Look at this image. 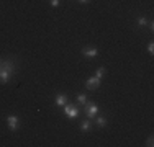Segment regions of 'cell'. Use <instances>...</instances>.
Wrapping results in <instances>:
<instances>
[{"mask_svg": "<svg viewBox=\"0 0 154 147\" xmlns=\"http://www.w3.org/2000/svg\"><path fill=\"white\" fill-rule=\"evenodd\" d=\"M80 3H84V5H85V3H89V0H79Z\"/></svg>", "mask_w": 154, "mask_h": 147, "instance_id": "cell-16", "label": "cell"}, {"mask_svg": "<svg viewBox=\"0 0 154 147\" xmlns=\"http://www.w3.org/2000/svg\"><path fill=\"white\" fill-rule=\"evenodd\" d=\"M85 87H87V90H95V88H98L100 87V79H97V77H89L87 79V82H85Z\"/></svg>", "mask_w": 154, "mask_h": 147, "instance_id": "cell-4", "label": "cell"}, {"mask_svg": "<svg viewBox=\"0 0 154 147\" xmlns=\"http://www.w3.org/2000/svg\"><path fill=\"white\" fill-rule=\"evenodd\" d=\"M49 5H51V7H57V5H59V0H51Z\"/></svg>", "mask_w": 154, "mask_h": 147, "instance_id": "cell-15", "label": "cell"}, {"mask_svg": "<svg viewBox=\"0 0 154 147\" xmlns=\"http://www.w3.org/2000/svg\"><path fill=\"white\" fill-rule=\"evenodd\" d=\"M90 129H92V121L87 118V119H84L82 123H80V131H82V132H89Z\"/></svg>", "mask_w": 154, "mask_h": 147, "instance_id": "cell-8", "label": "cell"}, {"mask_svg": "<svg viewBox=\"0 0 154 147\" xmlns=\"http://www.w3.org/2000/svg\"><path fill=\"white\" fill-rule=\"evenodd\" d=\"M0 67H2V61H0Z\"/></svg>", "mask_w": 154, "mask_h": 147, "instance_id": "cell-17", "label": "cell"}, {"mask_svg": "<svg viewBox=\"0 0 154 147\" xmlns=\"http://www.w3.org/2000/svg\"><path fill=\"white\" fill-rule=\"evenodd\" d=\"M138 25H139V26H143V28H144V26H148V20H146L144 16L138 18Z\"/></svg>", "mask_w": 154, "mask_h": 147, "instance_id": "cell-12", "label": "cell"}, {"mask_svg": "<svg viewBox=\"0 0 154 147\" xmlns=\"http://www.w3.org/2000/svg\"><path fill=\"white\" fill-rule=\"evenodd\" d=\"M62 111H64V115L69 118V119H74V118L79 116V110H77V106L74 103H67V105L62 106Z\"/></svg>", "mask_w": 154, "mask_h": 147, "instance_id": "cell-1", "label": "cell"}, {"mask_svg": "<svg viewBox=\"0 0 154 147\" xmlns=\"http://www.w3.org/2000/svg\"><path fill=\"white\" fill-rule=\"evenodd\" d=\"M84 106H85V116L89 118V119H92V118L97 116V113H98V106L95 105L94 101H87Z\"/></svg>", "mask_w": 154, "mask_h": 147, "instance_id": "cell-2", "label": "cell"}, {"mask_svg": "<svg viewBox=\"0 0 154 147\" xmlns=\"http://www.w3.org/2000/svg\"><path fill=\"white\" fill-rule=\"evenodd\" d=\"M7 124H8V129L10 131H17L18 129V124H20L18 116L17 115H8V116H7Z\"/></svg>", "mask_w": 154, "mask_h": 147, "instance_id": "cell-3", "label": "cell"}, {"mask_svg": "<svg viewBox=\"0 0 154 147\" xmlns=\"http://www.w3.org/2000/svg\"><path fill=\"white\" fill-rule=\"evenodd\" d=\"M75 101L79 103V105H85L87 101V95H84V93H80V95H77V98H75Z\"/></svg>", "mask_w": 154, "mask_h": 147, "instance_id": "cell-10", "label": "cell"}, {"mask_svg": "<svg viewBox=\"0 0 154 147\" xmlns=\"http://www.w3.org/2000/svg\"><path fill=\"white\" fill-rule=\"evenodd\" d=\"M82 54H84L85 57L92 59V57H97V56H98V49H97V47H84V49H82Z\"/></svg>", "mask_w": 154, "mask_h": 147, "instance_id": "cell-6", "label": "cell"}, {"mask_svg": "<svg viewBox=\"0 0 154 147\" xmlns=\"http://www.w3.org/2000/svg\"><path fill=\"white\" fill-rule=\"evenodd\" d=\"M54 103H56V106H59V108H62V106H64V105H67V103H69V98H67V95H57V97H56V101H54Z\"/></svg>", "mask_w": 154, "mask_h": 147, "instance_id": "cell-7", "label": "cell"}, {"mask_svg": "<svg viewBox=\"0 0 154 147\" xmlns=\"http://www.w3.org/2000/svg\"><path fill=\"white\" fill-rule=\"evenodd\" d=\"M95 123H97L98 128H105L108 124V119L105 116H95Z\"/></svg>", "mask_w": 154, "mask_h": 147, "instance_id": "cell-9", "label": "cell"}, {"mask_svg": "<svg viewBox=\"0 0 154 147\" xmlns=\"http://www.w3.org/2000/svg\"><path fill=\"white\" fill-rule=\"evenodd\" d=\"M146 146H148V147H152V146H154V137H152V136H149V137H148Z\"/></svg>", "mask_w": 154, "mask_h": 147, "instance_id": "cell-13", "label": "cell"}, {"mask_svg": "<svg viewBox=\"0 0 154 147\" xmlns=\"http://www.w3.org/2000/svg\"><path fill=\"white\" fill-rule=\"evenodd\" d=\"M105 74H107V69H105V67H98V69H97V72H95V77L102 80V77H103Z\"/></svg>", "mask_w": 154, "mask_h": 147, "instance_id": "cell-11", "label": "cell"}, {"mask_svg": "<svg viewBox=\"0 0 154 147\" xmlns=\"http://www.w3.org/2000/svg\"><path fill=\"white\" fill-rule=\"evenodd\" d=\"M148 52L151 54V56L154 54V43H149V44H148Z\"/></svg>", "mask_w": 154, "mask_h": 147, "instance_id": "cell-14", "label": "cell"}, {"mask_svg": "<svg viewBox=\"0 0 154 147\" xmlns=\"http://www.w3.org/2000/svg\"><path fill=\"white\" fill-rule=\"evenodd\" d=\"M12 77V72L5 67H0V83H7Z\"/></svg>", "mask_w": 154, "mask_h": 147, "instance_id": "cell-5", "label": "cell"}]
</instances>
